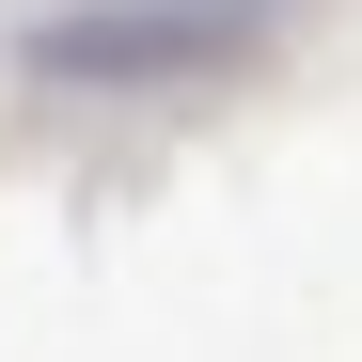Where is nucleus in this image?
<instances>
[{
    "mask_svg": "<svg viewBox=\"0 0 362 362\" xmlns=\"http://www.w3.org/2000/svg\"><path fill=\"white\" fill-rule=\"evenodd\" d=\"M252 32V0H110V16H47L32 64L47 79H158V64H205V47Z\"/></svg>",
    "mask_w": 362,
    "mask_h": 362,
    "instance_id": "1",
    "label": "nucleus"
}]
</instances>
